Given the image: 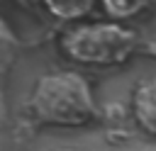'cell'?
<instances>
[{
  "mask_svg": "<svg viewBox=\"0 0 156 151\" xmlns=\"http://www.w3.org/2000/svg\"><path fill=\"white\" fill-rule=\"evenodd\" d=\"M39 2L54 19L66 24L88 19V15L98 7V0H39Z\"/></svg>",
  "mask_w": 156,
  "mask_h": 151,
  "instance_id": "cell-4",
  "label": "cell"
},
{
  "mask_svg": "<svg viewBox=\"0 0 156 151\" xmlns=\"http://www.w3.org/2000/svg\"><path fill=\"white\" fill-rule=\"evenodd\" d=\"M141 39L134 27L119 19H80L66 24L56 37L58 54L76 66L112 68L139 54Z\"/></svg>",
  "mask_w": 156,
  "mask_h": 151,
  "instance_id": "cell-2",
  "label": "cell"
},
{
  "mask_svg": "<svg viewBox=\"0 0 156 151\" xmlns=\"http://www.w3.org/2000/svg\"><path fill=\"white\" fill-rule=\"evenodd\" d=\"M58 151H83V149H58Z\"/></svg>",
  "mask_w": 156,
  "mask_h": 151,
  "instance_id": "cell-6",
  "label": "cell"
},
{
  "mask_svg": "<svg viewBox=\"0 0 156 151\" xmlns=\"http://www.w3.org/2000/svg\"><path fill=\"white\" fill-rule=\"evenodd\" d=\"M129 110H132V119L136 129L144 136L156 139V76L144 78L134 85Z\"/></svg>",
  "mask_w": 156,
  "mask_h": 151,
  "instance_id": "cell-3",
  "label": "cell"
},
{
  "mask_svg": "<svg viewBox=\"0 0 156 151\" xmlns=\"http://www.w3.org/2000/svg\"><path fill=\"white\" fill-rule=\"evenodd\" d=\"M151 0H98V7L102 10L105 17L110 19H119V22H129L134 17H139Z\"/></svg>",
  "mask_w": 156,
  "mask_h": 151,
  "instance_id": "cell-5",
  "label": "cell"
},
{
  "mask_svg": "<svg viewBox=\"0 0 156 151\" xmlns=\"http://www.w3.org/2000/svg\"><path fill=\"white\" fill-rule=\"evenodd\" d=\"M27 114L39 127L78 129L98 119V100L90 80L80 71H46L32 85Z\"/></svg>",
  "mask_w": 156,
  "mask_h": 151,
  "instance_id": "cell-1",
  "label": "cell"
}]
</instances>
